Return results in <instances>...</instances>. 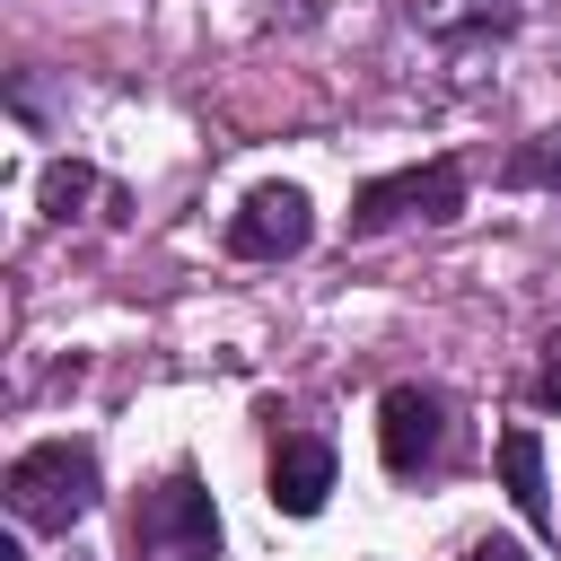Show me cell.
<instances>
[{
  "mask_svg": "<svg viewBox=\"0 0 561 561\" xmlns=\"http://www.w3.org/2000/svg\"><path fill=\"white\" fill-rule=\"evenodd\" d=\"M9 508H18V526L70 535L96 508V447L88 438H44V447L9 456Z\"/></svg>",
  "mask_w": 561,
  "mask_h": 561,
  "instance_id": "1",
  "label": "cell"
},
{
  "mask_svg": "<svg viewBox=\"0 0 561 561\" xmlns=\"http://www.w3.org/2000/svg\"><path fill=\"white\" fill-rule=\"evenodd\" d=\"M131 543H149L158 561H210V552H219V508H210V491H202L193 473H167V482L140 500Z\"/></svg>",
  "mask_w": 561,
  "mask_h": 561,
  "instance_id": "2",
  "label": "cell"
},
{
  "mask_svg": "<svg viewBox=\"0 0 561 561\" xmlns=\"http://www.w3.org/2000/svg\"><path fill=\"white\" fill-rule=\"evenodd\" d=\"M456 210H465V167H456V158H430V167H394V175L359 184L351 228H386V219H456Z\"/></svg>",
  "mask_w": 561,
  "mask_h": 561,
  "instance_id": "3",
  "label": "cell"
},
{
  "mask_svg": "<svg viewBox=\"0 0 561 561\" xmlns=\"http://www.w3.org/2000/svg\"><path fill=\"white\" fill-rule=\"evenodd\" d=\"M307 237H316V202H307L298 184H254L245 210L228 219V254H245V263H280V254H298Z\"/></svg>",
  "mask_w": 561,
  "mask_h": 561,
  "instance_id": "4",
  "label": "cell"
},
{
  "mask_svg": "<svg viewBox=\"0 0 561 561\" xmlns=\"http://www.w3.org/2000/svg\"><path fill=\"white\" fill-rule=\"evenodd\" d=\"M438 447H447V394H430V386H394V394L377 403V456H386L394 473H421Z\"/></svg>",
  "mask_w": 561,
  "mask_h": 561,
  "instance_id": "5",
  "label": "cell"
},
{
  "mask_svg": "<svg viewBox=\"0 0 561 561\" xmlns=\"http://www.w3.org/2000/svg\"><path fill=\"white\" fill-rule=\"evenodd\" d=\"M324 491H333V447L324 438H280V456H272V508L316 517Z\"/></svg>",
  "mask_w": 561,
  "mask_h": 561,
  "instance_id": "6",
  "label": "cell"
},
{
  "mask_svg": "<svg viewBox=\"0 0 561 561\" xmlns=\"http://www.w3.org/2000/svg\"><path fill=\"white\" fill-rule=\"evenodd\" d=\"M500 482H508V500H517V517L535 526V535H552V482H543V438L517 421V430H500Z\"/></svg>",
  "mask_w": 561,
  "mask_h": 561,
  "instance_id": "7",
  "label": "cell"
},
{
  "mask_svg": "<svg viewBox=\"0 0 561 561\" xmlns=\"http://www.w3.org/2000/svg\"><path fill=\"white\" fill-rule=\"evenodd\" d=\"M88 193H96V175H88L79 158H61V167H44V184H35V202H44L53 219H70V210H79Z\"/></svg>",
  "mask_w": 561,
  "mask_h": 561,
  "instance_id": "8",
  "label": "cell"
},
{
  "mask_svg": "<svg viewBox=\"0 0 561 561\" xmlns=\"http://www.w3.org/2000/svg\"><path fill=\"white\" fill-rule=\"evenodd\" d=\"M508 184H561V149H517L508 158Z\"/></svg>",
  "mask_w": 561,
  "mask_h": 561,
  "instance_id": "9",
  "label": "cell"
},
{
  "mask_svg": "<svg viewBox=\"0 0 561 561\" xmlns=\"http://www.w3.org/2000/svg\"><path fill=\"white\" fill-rule=\"evenodd\" d=\"M535 403H552V412H561V333L543 342V377H535Z\"/></svg>",
  "mask_w": 561,
  "mask_h": 561,
  "instance_id": "10",
  "label": "cell"
},
{
  "mask_svg": "<svg viewBox=\"0 0 561 561\" xmlns=\"http://www.w3.org/2000/svg\"><path fill=\"white\" fill-rule=\"evenodd\" d=\"M465 561H526V543H508V535H482Z\"/></svg>",
  "mask_w": 561,
  "mask_h": 561,
  "instance_id": "11",
  "label": "cell"
}]
</instances>
